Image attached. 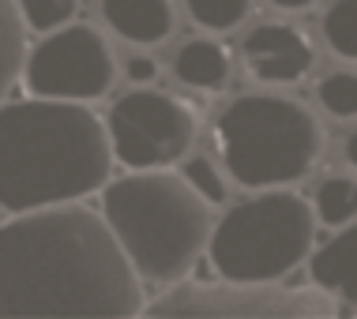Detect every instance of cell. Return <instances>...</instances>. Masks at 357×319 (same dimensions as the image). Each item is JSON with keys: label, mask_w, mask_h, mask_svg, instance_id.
I'll return each mask as SVG.
<instances>
[{"label": "cell", "mask_w": 357, "mask_h": 319, "mask_svg": "<svg viewBox=\"0 0 357 319\" xmlns=\"http://www.w3.org/2000/svg\"><path fill=\"white\" fill-rule=\"evenodd\" d=\"M252 0H188V15L204 31H234L248 19Z\"/></svg>", "instance_id": "16"}, {"label": "cell", "mask_w": 357, "mask_h": 319, "mask_svg": "<svg viewBox=\"0 0 357 319\" xmlns=\"http://www.w3.org/2000/svg\"><path fill=\"white\" fill-rule=\"evenodd\" d=\"M324 38L339 56L357 61V0H335L324 15Z\"/></svg>", "instance_id": "15"}, {"label": "cell", "mask_w": 357, "mask_h": 319, "mask_svg": "<svg viewBox=\"0 0 357 319\" xmlns=\"http://www.w3.org/2000/svg\"><path fill=\"white\" fill-rule=\"evenodd\" d=\"M215 139L226 173L241 188L294 185L316 166L324 132L294 98L241 94L222 109Z\"/></svg>", "instance_id": "4"}, {"label": "cell", "mask_w": 357, "mask_h": 319, "mask_svg": "<svg viewBox=\"0 0 357 319\" xmlns=\"http://www.w3.org/2000/svg\"><path fill=\"white\" fill-rule=\"evenodd\" d=\"M316 218L327 226H346L357 218V180L350 177H331L316 192Z\"/></svg>", "instance_id": "14"}, {"label": "cell", "mask_w": 357, "mask_h": 319, "mask_svg": "<svg viewBox=\"0 0 357 319\" xmlns=\"http://www.w3.org/2000/svg\"><path fill=\"white\" fill-rule=\"evenodd\" d=\"M139 282L102 210L56 203L0 226V319L139 316Z\"/></svg>", "instance_id": "1"}, {"label": "cell", "mask_w": 357, "mask_h": 319, "mask_svg": "<svg viewBox=\"0 0 357 319\" xmlns=\"http://www.w3.org/2000/svg\"><path fill=\"white\" fill-rule=\"evenodd\" d=\"M109 128L86 102L26 98L0 105V210L79 203L109 185Z\"/></svg>", "instance_id": "2"}, {"label": "cell", "mask_w": 357, "mask_h": 319, "mask_svg": "<svg viewBox=\"0 0 357 319\" xmlns=\"http://www.w3.org/2000/svg\"><path fill=\"white\" fill-rule=\"evenodd\" d=\"M275 8H286V12H301V8H308V4H316V0H271Z\"/></svg>", "instance_id": "21"}, {"label": "cell", "mask_w": 357, "mask_h": 319, "mask_svg": "<svg viewBox=\"0 0 357 319\" xmlns=\"http://www.w3.org/2000/svg\"><path fill=\"white\" fill-rule=\"evenodd\" d=\"M177 79L192 86V91H218L229 79V56L222 45L207 42V38H192L177 49Z\"/></svg>", "instance_id": "12"}, {"label": "cell", "mask_w": 357, "mask_h": 319, "mask_svg": "<svg viewBox=\"0 0 357 319\" xmlns=\"http://www.w3.org/2000/svg\"><path fill=\"white\" fill-rule=\"evenodd\" d=\"M248 72L259 83H297L312 68V45L286 23H264L241 45Z\"/></svg>", "instance_id": "9"}, {"label": "cell", "mask_w": 357, "mask_h": 319, "mask_svg": "<svg viewBox=\"0 0 357 319\" xmlns=\"http://www.w3.org/2000/svg\"><path fill=\"white\" fill-rule=\"evenodd\" d=\"M124 75H128L136 86H151L158 79V64L151 61V56H132L128 64H124Z\"/></svg>", "instance_id": "20"}, {"label": "cell", "mask_w": 357, "mask_h": 319, "mask_svg": "<svg viewBox=\"0 0 357 319\" xmlns=\"http://www.w3.org/2000/svg\"><path fill=\"white\" fill-rule=\"evenodd\" d=\"M308 274L324 293L339 297L346 304H357V226L342 229L308 259Z\"/></svg>", "instance_id": "11"}, {"label": "cell", "mask_w": 357, "mask_h": 319, "mask_svg": "<svg viewBox=\"0 0 357 319\" xmlns=\"http://www.w3.org/2000/svg\"><path fill=\"white\" fill-rule=\"evenodd\" d=\"M316 215L297 192H271L237 203L211 229L207 256L222 282H278L308 256Z\"/></svg>", "instance_id": "5"}, {"label": "cell", "mask_w": 357, "mask_h": 319, "mask_svg": "<svg viewBox=\"0 0 357 319\" xmlns=\"http://www.w3.org/2000/svg\"><path fill=\"white\" fill-rule=\"evenodd\" d=\"M26 64V19L15 0H0V102Z\"/></svg>", "instance_id": "13"}, {"label": "cell", "mask_w": 357, "mask_h": 319, "mask_svg": "<svg viewBox=\"0 0 357 319\" xmlns=\"http://www.w3.org/2000/svg\"><path fill=\"white\" fill-rule=\"evenodd\" d=\"M185 180H188V185L196 188L207 203H226V185H222L218 169L211 166L207 158H192L188 166H185Z\"/></svg>", "instance_id": "19"}, {"label": "cell", "mask_w": 357, "mask_h": 319, "mask_svg": "<svg viewBox=\"0 0 357 319\" xmlns=\"http://www.w3.org/2000/svg\"><path fill=\"white\" fill-rule=\"evenodd\" d=\"M105 128L113 158L128 169H166L185 158L196 143V117L188 113V105L147 86L121 94L105 117Z\"/></svg>", "instance_id": "6"}, {"label": "cell", "mask_w": 357, "mask_h": 319, "mask_svg": "<svg viewBox=\"0 0 357 319\" xmlns=\"http://www.w3.org/2000/svg\"><path fill=\"white\" fill-rule=\"evenodd\" d=\"M31 94L64 102H94L109 94L117 64H113L109 42L86 23L56 26L34 45L23 64Z\"/></svg>", "instance_id": "7"}, {"label": "cell", "mask_w": 357, "mask_h": 319, "mask_svg": "<svg viewBox=\"0 0 357 319\" xmlns=\"http://www.w3.org/2000/svg\"><path fill=\"white\" fill-rule=\"evenodd\" d=\"M23 8V19L31 31H42L50 34L56 26H68L75 12H79V0H19Z\"/></svg>", "instance_id": "18"}, {"label": "cell", "mask_w": 357, "mask_h": 319, "mask_svg": "<svg viewBox=\"0 0 357 319\" xmlns=\"http://www.w3.org/2000/svg\"><path fill=\"white\" fill-rule=\"evenodd\" d=\"M271 282L259 286H237L226 282V289H204V286H188V289H173V293L158 297L154 304H147V316H305V312H324V308H308L316 301L297 293H271Z\"/></svg>", "instance_id": "8"}, {"label": "cell", "mask_w": 357, "mask_h": 319, "mask_svg": "<svg viewBox=\"0 0 357 319\" xmlns=\"http://www.w3.org/2000/svg\"><path fill=\"white\" fill-rule=\"evenodd\" d=\"M346 162H350V166L357 169V132L350 135V139H346Z\"/></svg>", "instance_id": "22"}, {"label": "cell", "mask_w": 357, "mask_h": 319, "mask_svg": "<svg viewBox=\"0 0 357 319\" xmlns=\"http://www.w3.org/2000/svg\"><path fill=\"white\" fill-rule=\"evenodd\" d=\"M102 15L132 45H158L173 31L169 0H102Z\"/></svg>", "instance_id": "10"}, {"label": "cell", "mask_w": 357, "mask_h": 319, "mask_svg": "<svg viewBox=\"0 0 357 319\" xmlns=\"http://www.w3.org/2000/svg\"><path fill=\"white\" fill-rule=\"evenodd\" d=\"M211 203L185 177L132 169L102 188V218L143 282L169 286L199 263L211 240Z\"/></svg>", "instance_id": "3"}, {"label": "cell", "mask_w": 357, "mask_h": 319, "mask_svg": "<svg viewBox=\"0 0 357 319\" xmlns=\"http://www.w3.org/2000/svg\"><path fill=\"white\" fill-rule=\"evenodd\" d=\"M316 98L331 117H357V72H335L320 79L316 86Z\"/></svg>", "instance_id": "17"}]
</instances>
